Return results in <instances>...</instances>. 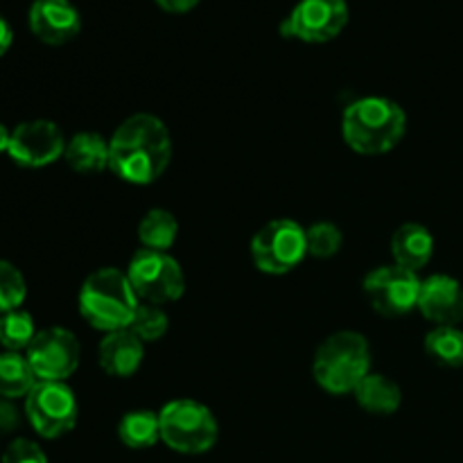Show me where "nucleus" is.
Masks as SVG:
<instances>
[{
  "label": "nucleus",
  "mask_w": 463,
  "mask_h": 463,
  "mask_svg": "<svg viewBox=\"0 0 463 463\" xmlns=\"http://www.w3.org/2000/svg\"><path fill=\"white\" fill-rule=\"evenodd\" d=\"M118 437L131 450H147L161 441V420L156 411H129L118 423Z\"/></svg>",
  "instance_id": "6ab92c4d"
},
{
  "label": "nucleus",
  "mask_w": 463,
  "mask_h": 463,
  "mask_svg": "<svg viewBox=\"0 0 463 463\" xmlns=\"http://www.w3.org/2000/svg\"><path fill=\"white\" fill-rule=\"evenodd\" d=\"M36 333H39V330L34 328V319H32L30 312L18 307V310L0 315V346H3L5 351H27V346H30L32 339L36 337Z\"/></svg>",
  "instance_id": "5701e85b"
},
{
  "label": "nucleus",
  "mask_w": 463,
  "mask_h": 463,
  "mask_svg": "<svg viewBox=\"0 0 463 463\" xmlns=\"http://www.w3.org/2000/svg\"><path fill=\"white\" fill-rule=\"evenodd\" d=\"M36 383L39 380L25 355L12 351L0 353V398H7V401L27 398Z\"/></svg>",
  "instance_id": "aec40b11"
},
{
  "label": "nucleus",
  "mask_w": 463,
  "mask_h": 463,
  "mask_svg": "<svg viewBox=\"0 0 463 463\" xmlns=\"http://www.w3.org/2000/svg\"><path fill=\"white\" fill-rule=\"evenodd\" d=\"M12 43H14L12 25H9V23L0 16V57H3L9 48H12Z\"/></svg>",
  "instance_id": "c85d7f7f"
},
{
  "label": "nucleus",
  "mask_w": 463,
  "mask_h": 463,
  "mask_svg": "<svg viewBox=\"0 0 463 463\" xmlns=\"http://www.w3.org/2000/svg\"><path fill=\"white\" fill-rule=\"evenodd\" d=\"M161 441L181 455H203L220 437V425L206 405L190 398L170 401L161 411Z\"/></svg>",
  "instance_id": "39448f33"
},
{
  "label": "nucleus",
  "mask_w": 463,
  "mask_h": 463,
  "mask_svg": "<svg viewBox=\"0 0 463 463\" xmlns=\"http://www.w3.org/2000/svg\"><path fill=\"white\" fill-rule=\"evenodd\" d=\"M369 373L371 346L355 330H339L317 348L312 375L324 392L335 396L353 393Z\"/></svg>",
  "instance_id": "20e7f679"
},
{
  "label": "nucleus",
  "mask_w": 463,
  "mask_h": 463,
  "mask_svg": "<svg viewBox=\"0 0 463 463\" xmlns=\"http://www.w3.org/2000/svg\"><path fill=\"white\" fill-rule=\"evenodd\" d=\"M353 396H355L357 405H360L362 410L378 416L393 414V411H398V407H401L402 402L401 387H398L393 380H389L387 375L373 373V371L357 384Z\"/></svg>",
  "instance_id": "a211bd4d"
},
{
  "label": "nucleus",
  "mask_w": 463,
  "mask_h": 463,
  "mask_svg": "<svg viewBox=\"0 0 463 463\" xmlns=\"http://www.w3.org/2000/svg\"><path fill=\"white\" fill-rule=\"evenodd\" d=\"M66 143L68 140L63 138V131L59 129L57 122L39 118V120L21 122L12 131L7 154L16 165L36 170L59 161L66 152Z\"/></svg>",
  "instance_id": "f8f14e48"
},
{
  "label": "nucleus",
  "mask_w": 463,
  "mask_h": 463,
  "mask_svg": "<svg viewBox=\"0 0 463 463\" xmlns=\"http://www.w3.org/2000/svg\"><path fill=\"white\" fill-rule=\"evenodd\" d=\"M420 315L437 326H457L463 321V285L455 276L434 274L420 283Z\"/></svg>",
  "instance_id": "4468645a"
},
{
  "label": "nucleus",
  "mask_w": 463,
  "mask_h": 463,
  "mask_svg": "<svg viewBox=\"0 0 463 463\" xmlns=\"http://www.w3.org/2000/svg\"><path fill=\"white\" fill-rule=\"evenodd\" d=\"M420 283L416 271L401 265H383L364 279V294L371 307L384 317H402L419 306Z\"/></svg>",
  "instance_id": "9b49d317"
},
{
  "label": "nucleus",
  "mask_w": 463,
  "mask_h": 463,
  "mask_svg": "<svg viewBox=\"0 0 463 463\" xmlns=\"http://www.w3.org/2000/svg\"><path fill=\"white\" fill-rule=\"evenodd\" d=\"M154 3H156V7L161 9V12L176 14V16H179V14L193 12L202 0H154Z\"/></svg>",
  "instance_id": "cd10ccee"
},
{
  "label": "nucleus",
  "mask_w": 463,
  "mask_h": 463,
  "mask_svg": "<svg viewBox=\"0 0 463 463\" xmlns=\"http://www.w3.org/2000/svg\"><path fill=\"white\" fill-rule=\"evenodd\" d=\"M3 463H48V457L30 439H16L3 452Z\"/></svg>",
  "instance_id": "bb28decb"
},
{
  "label": "nucleus",
  "mask_w": 463,
  "mask_h": 463,
  "mask_svg": "<svg viewBox=\"0 0 463 463\" xmlns=\"http://www.w3.org/2000/svg\"><path fill=\"white\" fill-rule=\"evenodd\" d=\"M27 23L45 45H66L81 32V14L71 0H34Z\"/></svg>",
  "instance_id": "ddd939ff"
},
{
  "label": "nucleus",
  "mask_w": 463,
  "mask_h": 463,
  "mask_svg": "<svg viewBox=\"0 0 463 463\" xmlns=\"http://www.w3.org/2000/svg\"><path fill=\"white\" fill-rule=\"evenodd\" d=\"M27 297L25 276L12 262L0 260V315L18 310Z\"/></svg>",
  "instance_id": "a878e982"
},
{
  "label": "nucleus",
  "mask_w": 463,
  "mask_h": 463,
  "mask_svg": "<svg viewBox=\"0 0 463 463\" xmlns=\"http://www.w3.org/2000/svg\"><path fill=\"white\" fill-rule=\"evenodd\" d=\"M251 260L262 274L285 276L297 269L307 256L306 229L298 222L280 217L271 220L253 235Z\"/></svg>",
  "instance_id": "0eeeda50"
},
{
  "label": "nucleus",
  "mask_w": 463,
  "mask_h": 463,
  "mask_svg": "<svg viewBox=\"0 0 463 463\" xmlns=\"http://www.w3.org/2000/svg\"><path fill=\"white\" fill-rule=\"evenodd\" d=\"M172 161V136L161 118L134 113L109 138V170L131 185H149Z\"/></svg>",
  "instance_id": "f257e3e1"
},
{
  "label": "nucleus",
  "mask_w": 463,
  "mask_h": 463,
  "mask_svg": "<svg viewBox=\"0 0 463 463\" xmlns=\"http://www.w3.org/2000/svg\"><path fill=\"white\" fill-rule=\"evenodd\" d=\"M63 158L80 175H98L109 167V140L98 131H80L66 143Z\"/></svg>",
  "instance_id": "f3484780"
},
{
  "label": "nucleus",
  "mask_w": 463,
  "mask_h": 463,
  "mask_svg": "<svg viewBox=\"0 0 463 463\" xmlns=\"http://www.w3.org/2000/svg\"><path fill=\"white\" fill-rule=\"evenodd\" d=\"M145 360V344L129 328L104 335L98 346V362L104 373L113 378H129Z\"/></svg>",
  "instance_id": "2eb2a0df"
},
{
  "label": "nucleus",
  "mask_w": 463,
  "mask_h": 463,
  "mask_svg": "<svg viewBox=\"0 0 463 463\" xmlns=\"http://www.w3.org/2000/svg\"><path fill=\"white\" fill-rule=\"evenodd\" d=\"M9 140H12V131H9L7 127L0 122V154L7 152V149H9Z\"/></svg>",
  "instance_id": "c756f323"
},
{
  "label": "nucleus",
  "mask_w": 463,
  "mask_h": 463,
  "mask_svg": "<svg viewBox=\"0 0 463 463\" xmlns=\"http://www.w3.org/2000/svg\"><path fill=\"white\" fill-rule=\"evenodd\" d=\"M77 306L86 324L107 335L129 328L140 301L125 271L118 267H99L81 283Z\"/></svg>",
  "instance_id": "7ed1b4c3"
},
{
  "label": "nucleus",
  "mask_w": 463,
  "mask_h": 463,
  "mask_svg": "<svg viewBox=\"0 0 463 463\" xmlns=\"http://www.w3.org/2000/svg\"><path fill=\"white\" fill-rule=\"evenodd\" d=\"M25 416L39 437L59 439L75 428L80 405L66 383H36L25 398Z\"/></svg>",
  "instance_id": "1a4fd4ad"
},
{
  "label": "nucleus",
  "mask_w": 463,
  "mask_h": 463,
  "mask_svg": "<svg viewBox=\"0 0 463 463\" xmlns=\"http://www.w3.org/2000/svg\"><path fill=\"white\" fill-rule=\"evenodd\" d=\"M425 353L430 360L446 369L463 366V330L457 326H437L425 335Z\"/></svg>",
  "instance_id": "4be33fe9"
},
{
  "label": "nucleus",
  "mask_w": 463,
  "mask_h": 463,
  "mask_svg": "<svg viewBox=\"0 0 463 463\" xmlns=\"http://www.w3.org/2000/svg\"><path fill=\"white\" fill-rule=\"evenodd\" d=\"M392 256L393 262L410 271H419L432 260L434 256V235L430 229L416 222L398 226L392 235Z\"/></svg>",
  "instance_id": "dca6fc26"
},
{
  "label": "nucleus",
  "mask_w": 463,
  "mask_h": 463,
  "mask_svg": "<svg viewBox=\"0 0 463 463\" xmlns=\"http://www.w3.org/2000/svg\"><path fill=\"white\" fill-rule=\"evenodd\" d=\"M407 131V113L396 99L366 95L348 104L342 116V136L353 152L380 156L396 147Z\"/></svg>",
  "instance_id": "f03ea898"
},
{
  "label": "nucleus",
  "mask_w": 463,
  "mask_h": 463,
  "mask_svg": "<svg viewBox=\"0 0 463 463\" xmlns=\"http://www.w3.org/2000/svg\"><path fill=\"white\" fill-rule=\"evenodd\" d=\"M125 274L140 303L165 306L179 301L185 292L184 267L167 251L140 249L131 256Z\"/></svg>",
  "instance_id": "423d86ee"
},
{
  "label": "nucleus",
  "mask_w": 463,
  "mask_h": 463,
  "mask_svg": "<svg viewBox=\"0 0 463 463\" xmlns=\"http://www.w3.org/2000/svg\"><path fill=\"white\" fill-rule=\"evenodd\" d=\"M179 238V222L165 208H152L138 224V240L143 249L170 251Z\"/></svg>",
  "instance_id": "412c9836"
},
{
  "label": "nucleus",
  "mask_w": 463,
  "mask_h": 463,
  "mask_svg": "<svg viewBox=\"0 0 463 463\" xmlns=\"http://www.w3.org/2000/svg\"><path fill=\"white\" fill-rule=\"evenodd\" d=\"M346 0H298L280 23V36L319 45L337 39L348 25Z\"/></svg>",
  "instance_id": "6e6552de"
},
{
  "label": "nucleus",
  "mask_w": 463,
  "mask_h": 463,
  "mask_svg": "<svg viewBox=\"0 0 463 463\" xmlns=\"http://www.w3.org/2000/svg\"><path fill=\"white\" fill-rule=\"evenodd\" d=\"M25 357L39 383H66L80 366L81 346L71 330L52 326L36 333Z\"/></svg>",
  "instance_id": "9d476101"
},
{
  "label": "nucleus",
  "mask_w": 463,
  "mask_h": 463,
  "mask_svg": "<svg viewBox=\"0 0 463 463\" xmlns=\"http://www.w3.org/2000/svg\"><path fill=\"white\" fill-rule=\"evenodd\" d=\"M306 240L307 256L326 260V258H333L342 251L344 233L333 222H317L310 229H306Z\"/></svg>",
  "instance_id": "393cba45"
},
{
  "label": "nucleus",
  "mask_w": 463,
  "mask_h": 463,
  "mask_svg": "<svg viewBox=\"0 0 463 463\" xmlns=\"http://www.w3.org/2000/svg\"><path fill=\"white\" fill-rule=\"evenodd\" d=\"M167 328H170V319H167L165 310L161 306H152V303H140L129 324L131 333L143 344H152L165 337Z\"/></svg>",
  "instance_id": "b1692460"
}]
</instances>
